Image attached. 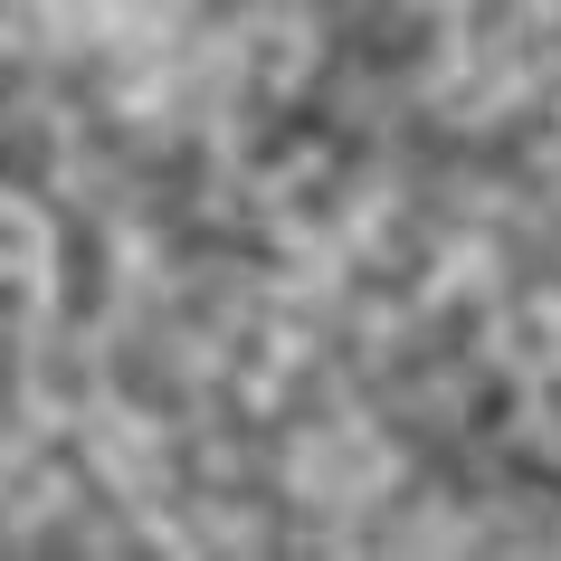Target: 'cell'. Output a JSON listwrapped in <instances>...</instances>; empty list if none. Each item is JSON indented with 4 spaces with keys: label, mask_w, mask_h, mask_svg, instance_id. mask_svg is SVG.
Masks as SVG:
<instances>
[{
    "label": "cell",
    "mask_w": 561,
    "mask_h": 561,
    "mask_svg": "<svg viewBox=\"0 0 561 561\" xmlns=\"http://www.w3.org/2000/svg\"><path fill=\"white\" fill-rule=\"evenodd\" d=\"M286 476H296V495H305V504H343V514H353V504H371L390 476H400V457H390L381 428L343 419V428H314V438L286 457Z\"/></svg>",
    "instance_id": "1"
},
{
    "label": "cell",
    "mask_w": 561,
    "mask_h": 561,
    "mask_svg": "<svg viewBox=\"0 0 561 561\" xmlns=\"http://www.w3.org/2000/svg\"><path fill=\"white\" fill-rule=\"evenodd\" d=\"M305 58H314V30H305L296 10H266V20H248V38H238V77H248V95H286L305 77Z\"/></svg>",
    "instance_id": "2"
},
{
    "label": "cell",
    "mask_w": 561,
    "mask_h": 561,
    "mask_svg": "<svg viewBox=\"0 0 561 561\" xmlns=\"http://www.w3.org/2000/svg\"><path fill=\"white\" fill-rule=\"evenodd\" d=\"M495 362L524 381H561V296H524L495 324Z\"/></svg>",
    "instance_id": "3"
},
{
    "label": "cell",
    "mask_w": 561,
    "mask_h": 561,
    "mask_svg": "<svg viewBox=\"0 0 561 561\" xmlns=\"http://www.w3.org/2000/svg\"><path fill=\"white\" fill-rule=\"evenodd\" d=\"M58 257V229H48V209L20 201V191H0V286H38Z\"/></svg>",
    "instance_id": "4"
},
{
    "label": "cell",
    "mask_w": 561,
    "mask_h": 561,
    "mask_svg": "<svg viewBox=\"0 0 561 561\" xmlns=\"http://www.w3.org/2000/svg\"><path fill=\"white\" fill-rule=\"evenodd\" d=\"M95 457L115 467V485H152V476H162V438H152L134 410H105V419H95Z\"/></svg>",
    "instance_id": "5"
},
{
    "label": "cell",
    "mask_w": 561,
    "mask_h": 561,
    "mask_svg": "<svg viewBox=\"0 0 561 561\" xmlns=\"http://www.w3.org/2000/svg\"><path fill=\"white\" fill-rule=\"evenodd\" d=\"M10 38H20V20H10V0H0V48H10Z\"/></svg>",
    "instance_id": "6"
}]
</instances>
